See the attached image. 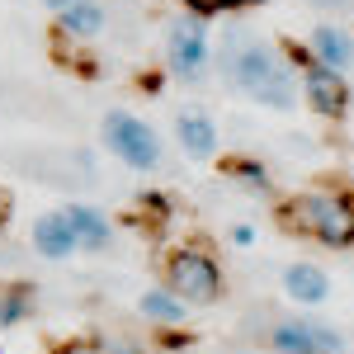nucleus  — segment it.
Masks as SVG:
<instances>
[{
	"label": "nucleus",
	"mask_w": 354,
	"mask_h": 354,
	"mask_svg": "<svg viewBox=\"0 0 354 354\" xmlns=\"http://www.w3.org/2000/svg\"><path fill=\"white\" fill-rule=\"evenodd\" d=\"M222 71L236 81V90H245L250 100H260V104H270V109H293V100H298V90H293V66L283 62V53L255 43L245 28H227Z\"/></svg>",
	"instance_id": "nucleus-1"
},
{
	"label": "nucleus",
	"mask_w": 354,
	"mask_h": 354,
	"mask_svg": "<svg viewBox=\"0 0 354 354\" xmlns=\"http://www.w3.org/2000/svg\"><path fill=\"white\" fill-rule=\"evenodd\" d=\"M283 218L293 222V232H307L326 245H350L354 241V203L340 194H302L288 203Z\"/></svg>",
	"instance_id": "nucleus-2"
},
{
	"label": "nucleus",
	"mask_w": 354,
	"mask_h": 354,
	"mask_svg": "<svg viewBox=\"0 0 354 354\" xmlns=\"http://www.w3.org/2000/svg\"><path fill=\"white\" fill-rule=\"evenodd\" d=\"M165 279L180 302H218L222 293V274L213 265V255H203V250H180L165 265Z\"/></svg>",
	"instance_id": "nucleus-3"
},
{
	"label": "nucleus",
	"mask_w": 354,
	"mask_h": 354,
	"mask_svg": "<svg viewBox=\"0 0 354 354\" xmlns=\"http://www.w3.org/2000/svg\"><path fill=\"white\" fill-rule=\"evenodd\" d=\"M104 142H109L113 156L128 161L133 170H151V165L161 161L156 133H151L142 118H133V113H109V118H104Z\"/></svg>",
	"instance_id": "nucleus-4"
},
{
	"label": "nucleus",
	"mask_w": 354,
	"mask_h": 354,
	"mask_svg": "<svg viewBox=\"0 0 354 354\" xmlns=\"http://www.w3.org/2000/svg\"><path fill=\"white\" fill-rule=\"evenodd\" d=\"M302 66V90H307V100H312V109L322 113V118H340L345 104H350V90H345V76L340 71H330L326 62H317L312 53H293Z\"/></svg>",
	"instance_id": "nucleus-5"
},
{
	"label": "nucleus",
	"mask_w": 354,
	"mask_h": 354,
	"mask_svg": "<svg viewBox=\"0 0 354 354\" xmlns=\"http://www.w3.org/2000/svg\"><path fill=\"white\" fill-rule=\"evenodd\" d=\"M270 350L274 354H340V350H345V340H340V330L293 317V322H279V326H274Z\"/></svg>",
	"instance_id": "nucleus-6"
},
{
	"label": "nucleus",
	"mask_w": 354,
	"mask_h": 354,
	"mask_svg": "<svg viewBox=\"0 0 354 354\" xmlns=\"http://www.w3.org/2000/svg\"><path fill=\"white\" fill-rule=\"evenodd\" d=\"M203 57H208L203 28L194 24V19H175V24H170V66H175V76L194 81V76L203 71Z\"/></svg>",
	"instance_id": "nucleus-7"
},
{
	"label": "nucleus",
	"mask_w": 354,
	"mask_h": 354,
	"mask_svg": "<svg viewBox=\"0 0 354 354\" xmlns=\"http://www.w3.org/2000/svg\"><path fill=\"white\" fill-rule=\"evenodd\" d=\"M62 218H66V227H71L76 245H85V250H104V245H109V222L100 218L95 208H85V203H71Z\"/></svg>",
	"instance_id": "nucleus-8"
},
{
	"label": "nucleus",
	"mask_w": 354,
	"mask_h": 354,
	"mask_svg": "<svg viewBox=\"0 0 354 354\" xmlns=\"http://www.w3.org/2000/svg\"><path fill=\"white\" fill-rule=\"evenodd\" d=\"M33 245L48 255V260H66L71 250H76V236H71V227L62 213H48V218L33 222Z\"/></svg>",
	"instance_id": "nucleus-9"
},
{
	"label": "nucleus",
	"mask_w": 354,
	"mask_h": 354,
	"mask_svg": "<svg viewBox=\"0 0 354 354\" xmlns=\"http://www.w3.org/2000/svg\"><path fill=\"white\" fill-rule=\"evenodd\" d=\"M175 128H180V142H185L189 156H213V151H218V128L208 123L203 109H185Z\"/></svg>",
	"instance_id": "nucleus-10"
},
{
	"label": "nucleus",
	"mask_w": 354,
	"mask_h": 354,
	"mask_svg": "<svg viewBox=\"0 0 354 354\" xmlns=\"http://www.w3.org/2000/svg\"><path fill=\"white\" fill-rule=\"evenodd\" d=\"M312 53L322 57L330 71H345V66H354V38L345 33V28L322 24L317 33H312Z\"/></svg>",
	"instance_id": "nucleus-11"
},
{
	"label": "nucleus",
	"mask_w": 354,
	"mask_h": 354,
	"mask_svg": "<svg viewBox=\"0 0 354 354\" xmlns=\"http://www.w3.org/2000/svg\"><path fill=\"white\" fill-rule=\"evenodd\" d=\"M283 288H288V298H293V302H307V307H317V302H326L330 279L317 270V265H293V270L283 274Z\"/></svg>",
	"instance_id": "nucleus-12"
},
{
	"label": "nucleus",
	"mask_w": 354,
	"mask_h": 354,
	"mask_svg": "<svg viewBox=\"0 0 354 354\" xmlns=\"http://www.w3.org/2000/svg\"><path fill=\"white\" fill-rule=\"evenodd\" d=\"M57 15H62V33H71V38H90V33L104 28V10L90 5V0H71V5L57 10Z\"/></svg>",
	"instance_id": "nucleus-13"
},
{
	"label": "nucleus",
	"mask_w": 354,
	"mask_h": 354,
	"mask_svg": "<svg viewBox=\"0 0 354 354\" xmlns=\"http://www.w3.org/2000/svg\"><path fill=\"white\" fill-rule=\"evenodd\" d=\"M142 312L151 317V322H185V302L175 298V293H165V288H151V293H142Z\"/></svg>",
	"instance_id": "nucleus-14"
},
{
	"label": "nucleus",
	"mask_w": 354,
	"mask_h": 354,
	"mask_svg": "<svg viewBox=\"0 0 354 354\" xmlns=\"http://www.w3.org/2000/svg\"><path fill=\"white\" fill-rule=\"evenodd\" d=\"M24 312H28V298H24V293H10V298H5V307H0V326L24 322Z\"/></svg>",
	"instance_id": "nucleus-15"
},
{
	"label": "nucleus",
	"mask_w": 354,
	"mask_h": 354,
	"mask_svg": "<svg viewBox=\"0 0 354 354\" xmlns=\"http://www.w3.org/2000/svg\"><path fill=\"white\" fill-rule=\"evenodd\" d=\"M194 15H218V10H241V5H255V0H185Z\"/></svg>",
	"instance_id": "nucleus-16"
},
{
	"label": "nucleus",
	"mask_w": 354,
	"mask_h": 354,
	"mask_svg": "<svg viewBox=\"0 0 354 354\" xmlns=\"http://www.w3.org/2000/svg\"><path fill=\"white\" fill-rule=\"evenodd\" d=\"M236 175H241V180H250V189H270V175H265V165L241 161V165H236Z\"/></svg>",
	"instance_id": "nucleus-17"
},
{
	"label": "nucleus",
	"mask_w": 354,
	"mask_h": 354,
	"mask_svg": "<svg viewBox=\"0 0 354 354\" xmlns=\"http://www.w3.org/2000/svg\"><path fill=\"white\" fill-rule=\"evenodd\" d=\"M104 354H142L137 345H128V340H118V345H104Z\"/></svg>",
	"instance_id": "nucleus-18"
},
{
	"label": "nucleus",
	"mask_w": 354,
	"mask_h": 354,
	"mask_svg": "<svg viewBox=\"0 0 354 354\" xmlns=\"http://www.w3.org/2000/svg\"><path fill=\"white\" fill-rule=\"evenodd\" d=\"M312 5H322V10H345V5H354V0H312Z\"/></svg>",
	"instance_id": "nucleus-19"
},
{
	"label": "nucleus",
	"mask_w": 354,
	"mask_h": 354,
	"mask_svg": "<svg viewBox=\"0 0 354 354\" xmlns=\"http://www.w3.org/2000/svg\"><path fill=\"white\" fill-rule=\"evenodd\" d=\"M48 5H53V10H66V5H71V0H48Z\"/></svg>",
	"instance_id": "nucleus-20"
}]
</instances>
